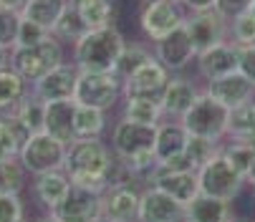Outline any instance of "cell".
<instances>
[{"label":"cell","mask_w":255,"mask_h":222,"mask_svg":"<svg viewBox=\"0 0 255 222\" xmlns=\"http://www.w3.org/2000/svg\"><path fill=\"white\" fill-rule=\"evenodd\" d=\"M197 182H200V195H210L228 202H233L245 187V177L220 152L197 169Z\"/></svg>","instance_id":"cell-7"},{"label":"cell","mask_w":255,"mask_h":222,"mask_svg":"<svg viewBox=\"0 0 255 222\" xmlns=\"http://www.w3.org/2000/svg\"><path fill=\"white\" fill-rule=\"evenodd\" d=\"M30 222H61V220H56L53 215H48V212H46L43 217H35V220H30Z\"/></svg>","instance_id":"cell-49"},{"label":"cell","mask_w":255,"mask_h":222,"mask_svg":"<svg viewBox=\"0 0 255 222\" xmlns=\"http://www.w3.org/2000/svg\"><path fill=\"white\" fill-rule=\"evenodd\" d=\"M154 136H157V126L134 124V121H127L119 116L112 126L109 146H112V152L119 162H129L134 157L154 152Z\"/></svg>","instance_id":"cell-9"},{"label":"cell","mask_w":255,"mask_h":222,"mask_svg":"<svg viewBox=\"0 0 255 222\" xmlns=\"http://www.w3.org/2000/svg\"><path fill=\"white\" fill-rule=\"evenodd\" d=\"M86 30H91V28L84 23V18L79 15V10L68 5V8H66V13H63V15L58 18V23L53 25L51 35H53V38H58L66 48H71L79 38H84Z\"/></svg>","instance_id":"cell-33"},{"label":"cell","mask_w":255,"mask_h":222,"mask_svg":"<svg viewBox=\"0 0 255 222\" xmlns=\"http://www.w3.org/2000/svg\"><path fill=\"white\" fill-rule=\"evenodd\" d=\"M174 3H182V0H174Z\"/></svg>","instance_id":"cell-53"},{"label":"cell","mask_w":255,"mask_h":222,"mask_svg":"<svg viewBox=\"0 0 255 222\" xmlns=\"http://www.w3.org/2000/svg\"><path fill=\"white\" fill-rule=\"evenodd\" d=\"M149 184H154V187H159L162 192H167V195H169L172 200H177L179 205H190V202L200 195L197 172H192V169H174V172L154 169Z\"/></svg>","instance_id":"cell-20"},{"label":"cell","mask_w":255,"mask_h":222,"mask_svg":"<svg viewBox=\"0 0 255 222\" xmlns=\"http://www.w3.org/2000/svg\"><path fill=\"white\" fill-rule=\"evenodd\" d=\"M68 190H71V179L63 169L33 177V197L46 212H53L61 205V200L68 195Z\"/></svg>","instance_id":"cell-23"},{"label":"cell","mask_w":255,"mask_h":222,"mask_svg":"<svg viewBox=\"0 0 255 222\" xmlns=\"http://www.w3.org/2000/svg\"><path fill=\"white\" fill-rule=\"evenodd\" d=\"M74 114H76V101L63 99V101H46L43 111V131L66 146L74 141Z\"/></svg>","instance_id":"cell-21"},{"label":"cell","mask_w":255,"mask_h":222,"mask_svg":"<svg viewBox=\"0 0 255 222\" xmlns=\"http://www.w3.org/2000/svg\"><path fill=\"white\" fill-rule=\"evenodd\" d=\"M250 13H253V15H255V0H253V8H250Z\"/></svg>","instance_id":"cell-51"},{"label":"cell","mask_w":255,"mask_h":222,"mask_svg":"<svg viewBox=\"0 0 255 222\" xmlns=\"http://www.w3.org/2000/svg\"><path fill=\"white\" fill-rule=\"evenodd\" d=\"M195 68L202 81H215L238 71V46L233 41H220L212 48L195 56Z\"/></svg>","instance_id":"cell-18"},{"label":"cell","mask_w":255,"mask_h":222,"mask_svg":"<svg viewBox=\"0 0 255 222\" xmlns=\"http://www.w3.org/2000/svg\"><path fill=\"white\" fill-rule=\"evenodd\" d=\"M124 46L127 35L117 25L91 28L71 46V61L79 71H114Z\"/></svg>","instance_id":"cell-2"},{"label":"cell","mask_w":255,"mask_h":222,"mask_svg":"<svg viewBox=\"0 0 255 222\" xmlns=\"http://www.w3.org/2000/svg\"><path fill=\"white\" fill-rule=\"evenodd\" d=\"M225 139H255V99L230 109Z\"/></svg>","instance_id":"cell-32"},{"label":"cell","mask_w":255,"mask_h":222,"mask_svg":"<svg viewBox=\"0 0 255 222\" xmlns=\"http://www.w3.org/2000/svg\"><path fill=\"white\" fill-rule=\"evenodd\" d=\"M220 144L223 141H212V139H202V136H190L185 152H182V157L187 159L190 169L197 172L205 162H210L217 152H220Z\"/></svg>","instance_id":"cell-36"},{"label":"cell","mask_w":255,"mask_h":222,"mask_svg":"<svg viewBox=\"0 0 255 222\" xmlns=\"http://www.w3.org/2000/svg\"><path fill=\"white\" fill-rule=\"evenodd\" d=\"M230 222H240V220H230Z\"/></svg>","instance_id":"cell-52"},{"label":"cell","mask_w":255,"mask_h":222,"mask_svg":"<svg viewBox=\"0 0 255 222\" xmlns=\"http://www.w3.org/2000/svg\"><path fill=\"white\" fill-rule=\"evenodd\" d=\"M28 0H0V8L3 10H13V13H20L25 8Z\"/></svg>","instance_id":"cell-45"},{"label":"cell","mask_w":255,"mask_h":222,"mask_svg":"<svg viewBox=\"0 0 255 222\" xmlns=\"http://www.w3.org/2000/svg\"><path fill=\"white\" fill-rule=\"evenodd\" d=\"M63 172L68 174L74 187L99 192V195L106 192L109 184H114L117 179L127 177V172L122 169L119 159L114 157L109 141H104V136L71 141L66 146Z\"/></svg>","instance_id":"cell-1"},{"label":"cell","mask_w":255,"mask_h":222,"mask_svg":"<svg viewBox=\"0 0 255 222\" xmlns=\"http://www.w3.org/2000/svg\"><path fill=\"white\" fill-rule=\"evenodd\" d=\"M96 222H117V220H109V217H99Z\"/></svg>","instance_id":"cell-50"},{"label":"cell","mask_w":255,"mask_h":222,"mask_svg":"<svg viewBox=\"0 0 255 222\" xmlns=\"http://www.w3.org/2000/svg\"><path fill=\"white\" fill-rule=\"evenodd\" d=\"M18 28H20V13L0 8V46L5 51H13L18 43Z\"/></svg>","instance_id":"cell-39"},{"label":"cell","mask_w":255,"mask_h":222,"mask_svg":"<svg viewBox=\"0 0 255 222\" xmlns=\"http://www.w3.org/2000/svg\"><path fill=\"white\" fill-rule=\"evenodd\" d=\"M28 136H30V134L23 129V124H20L15 116L0 114V159L18 157Z\"/></svg>","instance_id":"cell-28"},{"label":"cell","mask_w":255,"mask_h":222,"mask_svg":"<svg viewBox=\"0 0 255 222\" xmlns=\"http://www.w3.org/2000/svg\"><path fill=\"white\" fill-rule=\"evenodd\" d=\"M122 86L124 81L117 76L114 71H81L74 101L79 106H91L101 111H112L122 104Z\"/></svg>","instance_id":"cell-5"},{"label":"cell","mask_w":255,"mask_h":222,"mask_svg":"<svg viewBox=\"0 0 255 222\" xmlns=\"http://www.w3.org/2000/svg\"><path fill=\"white\" fill-rule=\"evenodd\" d=\"M228 38L235 46H253L255 43V15L245 13L228 23Z\"/></svg>","instance_id":"cell-38"},{"label":"cell","mask_w":255,"mask_h":222,"mask_svg":"<svg viewBox=\"0 0 255 222\" xmlns=\"http://www.w3.org/2000/svg\"><path fill=\"white\" fill-rule=\"evenodd\" d=\"M245 184L255 187V157H253V162H250V169H248V174H245Z\"/></svg>","instance_id":"cell-46"},{"label":"cell","mask_w":255,"mask_h":222,"mask_svg":"<svg viewBox=\"0 0 255 222\" xmlns=\"http://www.w3.org/2000/svg\"><path fill=\"white\" fill-rule=\"evenodd\" d=\"M141 187L144 184L134 182L131 177H122L114 184H109L104 192V217L117 222H136Z\"/></svg>","instance_id":"cell-12"},{"label":"cell","mask_w":255,"mask_h":222,"mask_svg":"<svg viewBox=\"0 0 255 222\" xmlns=\"http://www.w3.org/2000/svg\"><path fill=\"white\" fill-rule=\"evenodd\" d=\"M8 58H10V51H5L3 46H0V68L8 66Z\"/></svg>","instance_id":"cell-48"},{"label":"cell","mask_w":255,"mask_h":222,"mask_svg":"<svg viewBox=\"0 0 255 222\" xmlns=\"http://www.w3.org/2000/svg\"><path fill=\"white\" fill-rule=\"evenodd\" d=\"M233 210L228 200H217L210 195H197L190 205H185L182 222H230Z\"/></svg>","instance_id":"cell-24"},{"label":"cell","mask_w":255,"mask_h":222,"mask_svg":"<svg viewBox=\"0 0 255 222\" xmlns=\"http://www.w3.org/2000/svg\"><path fill=\"white\" fill-rule=\"evenodd\" d=\"M122 119L134 121V124H147V126H157L164 116L159 101H149V99H122Z\"/></svg>","instance_id":"cell-29"},{"label":"cell","mask_w":255,"mask_h":222,"mask_svg":"<svg viewBox=\"0 0 255 222\" xmlns=\"http://www.w3.org/2000/svg\"><path fill=\"white\" fill-rule=\"evenodd\" d=\"M228 116L230 109L223 106L217 99H212L210 94L200 91V96L195 99V104L187 109V114L182 116V126L187 129L190 136H202V139H212V141H223L228 134Z\"/></svg>","instance_id":"cell-4"},{"label":"cell","mask_w":255,"mask_h":222,"mask_svg":"<svg viewBox=\"0 0 255 222\" xmlns=\"http://www.w3.org/2000/svg\"><path fill=\"white\" fill-rule=\"evenodd\" d=\"M200 86L187 79L185 73H172L167 86H164V94L159 99V109H162V116L164 119H182L187 114V109L195 104V99L200 96Z\"/></svg>","instance_id":"cell-17"},{"label":"cell","mask_w":255,"mask_h":222,"mask_svg":"<svg viewBox=\"0 0 255 222\" xmlns=\"http://www.w3.org/2000/svg\"><path fill=\"white\" fill-rule=\"evenodd\" d=\"M25 205L20 195H0V222H23Z\"/></svg>","instance_id":"cell-40"},{"label":"cell","mask_w":255,"mask_h":222,"mask_svg":"<svg viewBox=\"0 0 255 222\" xmlns=\"http://www.w3.org/2000/svg\"><path fill=\"white\" fill-rule=\"evenodd\" d=\"M106 126H109L106 111L76 104V114H74V136L76 139H99V136H104Z\"/></svg>","instance_id":"cell-26"},{"label":"cell","mask_w":255,"mask_h":222,"mask_svg":"<svg viewBox=\"0 0 255 222\" xmlns=\"http://www.w3.org/2000/svg\"><path fill=\"white\" fill-rule=\"evenodd\" d=\"M182 217H185V205L172 200L154 184L141 187L136 222H182Z\"/></svg>","instance_id":"cell-15"},{"label":"cell","mask_w":255,"mask_h":222,"mask_svg":"<svg viewBox=\"0 0 255 222\" xmlns=\"http://www.w3.org/2000/svg\"><path fill=\"white\" fill-rule=\"evenodd\" d=\"M220 154L245 177L250 169V162L255 157V139H223Z\"/></svg>","instance_id":"cell-34"},{"label":"cell","mask_w":255,"mask_h":222,"mask_svg":"<svg viewBox=\"0 0 255 222\" xmlns=\"http://www.w3.org/2000/svg\"><path fill=\"white\" fill-rule=\"evenodd\" d=\"M48 215H53L61 222H96L99 217H104V195L71 184L68 195Z\"/></svg>","instance_id":"cell-13"},{"label":"cell","mask_w":255,"mask_h":222,"mask_svg":"<svg viewBox=\"0 0 255 222\" xmlns=\"http://www.w3.org/2000/svg\"><path fill=\"white\" fill-rule=\"evenodd\" d=\"M86 3H96V0H68L71 8H79V5H86ZM106 3H114V0H106Z\"/></svg>","instance_id":"cell-47"},{"label":"cell","mask_w":255,"mask_h":222,"mask_svg":"<svg viewBox=\"0 0 255 222\" xmlns=\"http://www.w3.org/2000/svg\"><path fill=\"white\" fill-rule=\"evenodd\" d=\"M79 68L76 63L66 58L63 63H58L56 68H51L43 79H38L30 91L38 96L41 101H63V99H74L76 91V81H79Z\"/></svg>","instance_id":"cell-14"},{"label":"cell","mask_w":255,"mask_h":222,"mask_svg":"<svg viewBox=\"0 0 255 222\" xmlns=\"http://www.w3.org/2000/svg\"><path fill=\"white\" fill-rule=\"evenodd\" d=\"M20 164L25 167V172L30 177H38V174H46V172H56V169H63V162H66V144L48 136L46 131H35L25 139L23 149L18 154Z\"/></svg>","instance_id":"cell-8"},{"label":"cell","mask_w":255,"mask_h":222,"mask_svg":"<svg viewBox=\"0 0 255 222\" xmlns=\"http://www.w3.org/2000/svg\"><path fill=\"white\" fill-rule=\"evenodd\" d=\"M43 111H46V101H41L38 96L30 91L23 101H18L8 111V114L15 116L28 134H35V131H43Z\"/></svg>","instance_id":"cell-30"},{"label":"cell","mask_w":255,"mask_h":222,"mask_svg":"<svg viewBox=\"0 0 255 222\" xmlns=\"http://www.w3.org/2000/svg\"><path fill=\"white\" fill-rule=\"evenodd\" d=\"M30 94V84L23 81L10 66L0 68V114H8V111L23 101Z\"/></svg>","instance_id":"cell-27"},{"label":"cell","mask_w":255,"mask_h":222,"mask_svg":"<svg viewBox=\"0 0 255 222\" xmlns=\"http://www.w3.org/2000/svg\"><path fill=\"white\" fill-rule=\"evenodd\" d=\"M187 13H200V10H212L215 0H182Z\"/></svg>","instance_id":"cell-44"},{"label":"cell","mask_w":255,"mask_h":222,"mask_svg":"<svg viewBox=\"0 0 255 222\" xmlns=\"http://www.w3.org/2000/svg\"><path fill=\"white\" fill-rule=\"evenodd\" d=\"M250 8H253V0H215V5H212V10L228 23L235 20L238 15L250 13Z\"/></svg>","instance_id":"cell-41"},{"label":"cell","mask_w":255,"mask_h":222,"mask_svg":"<svg viewBox=\"0 0 255 222\" xmlns=\"http://www.w3.org/2000/svg\"><path fill=\"white\" fill-rule=\"evenodd\" d=\"M152 53L169 73H185L195 63V56H197L185 23H182L179 28H174L169 35H164V38L154 41Z\"/></svg>","instance_id":"cell-10"},{"label":"cell","mask_w":255,"mask_h":222,"mask_svg":"<svg viewBox=\"0 0 255 222\" xmlns=\"http://www.w3.org/2000/svg\"><path fill=\"white\" fill-rule=\"evenodd\" d=\"M187 18V10L174 0H139L136 5V25L147 43H154L174 28H179Z\"/></svg>","instance_id":"cell-6"},{"label":"cell","mask_w":255,"mask_h":222,"mask_svg":"<svg viewBox=\"0 0 255 222\" xmlns=\"http://www.w3.org/2000/svg\"><path fill=\"white\" fill-rule=\"evenodd\" d=\"M152 58H154L152 43H147V41H127V46H124V51H122V56L117 61L114 73L124 81L129 73H134L139 66H144L147 61H152Z\"/></svg>","instance_id":"cell-31"},{"label":"cell","mask_w":255,"mask_h":222,"mask_svg":"<svg viewBox=\"0 0 255 222\" xmlns=\"http://www.w3.org/2000/svg\"><path fill=\"white\" fill-rule=\"evenodd\" d=\"M66 8H68V0H28L25 8L20 10V18L41 25L51 33L58 18L66 13Z\"/></svg>","instance_id":"cell-25"},{"label":"cell","mask_w":255,"mask_h":222,"mask_svg":"<svg viewBox=\"0 0 255 222\" xmlns=\"http://www.w3.org/2000/svg\"><path fill=\"white\" fill-rule=\"evenodd\" d=\"M238 71L255 86V43L253 46H238Z\"/></svg>","instance_id":"cell-43"},{"label":"cell","mask_w":255,"mask_h":222,"mask_svg":"<svg viewBox=\"0 0 255 222\" xmlns=\"http://www.w3.org/2000/svg\"><path fill=\"white\" fill-rule=\"evenodd\" d=\"M28 177L18 157L0 159V195H20L28 187Z\"/></svg>","instance_id":"cell-35"},{"label":"cell","mask_w":255,"mask_h":222,"mask_svg":"<svg viewBox=\"0 0 255 222\" xmlns=\"http://www.w3.org/2000/svg\"><path fill=\"white\" fill-rule=\"evenodd\" d=\"M172 73L157 61H147L144 66H139L134 73L124 79L122 86V99H149V101H159L164 94V86L169 81Z\"/></svg>","instance_id":"cell-11"},{"label":"cell","mask_w":255,"mask_h":222,"mask_svg":"<svg viewBox=\"0 0 255 222\" xmlns=\"http://www.w3.org/2000/svg\"><path fill=\"white\" fill-rule=\"evenodd\" d=\"M202 91L210 94L212 99H217L228 109H235V106L248 104V101L255 99L253 81H248L240 71H233V73H228V76H220V79H215V81H205Z\"/></svg>","instance_id":"cell-19"},{"label":"cell","mask_w":255,"mask_h":222,"mask_svg":"<svg viewBox=\"0 0 255 222\" xmlns=\"http://www.w3.org/2000/svg\"><path fill=\"white\" fill-rule=\"evenodd\" d=\"M23 222H28V220H23Z\"/></svg>","instance_id":"cell-54"},{"label":"cell","mask_w":255,"mask_h":222,"mask_svg":"<svg viewBox=\"0 0 255 222\" xmlns=\"http://www.w3.org/2000/svg\"><path fill=\"white\" fill-rule=\"evenodd\" d=\"M46 35H51V33L46 30V28L35 25V23H30V20H25V18H20V28H18V43H15V48H23V46H33V43L43 41Z\"/></svg>","instance_id":"cell-42"},{"label":"cell","mask_w":255,"mask_h":222,"mask_svg":"<svg viewBox=\"0 0 255 222\" xmlns=\"http://www.w3.org/2000/svg\"><path fill=\"white\" fill-rule=\"evenodd\" d=\"M187 129L182 126L179 119H162L157 124V136H154V157H157V164L162 162H169L174 157H179L187 146Z\"/></svg>","instance_id":"cell-22"},{"label":"cell","mask_w":255,"mask_h":222,"mask_svg":"<svg viewBox=\"0 0 255 222\" xmlns=\"http://www.w3.org/2000/svg\"><path fill=\"white\" fill-rule=\"evenodd\" d=\"M185 28L190 33V41L195 46V53H202V51L212 48L215 43H220V41H230L228 38V20H223L215 10L187 13Z\"/></svg>","instance_id":"cell-16"},{"label":"cell","mask_w":255,"mask_h":222,"mask_svg":"<svg viewBox=\"0 0 255 222\" xmlns=\"http://www.w3.org/2000/svg\"><path fill=\"white\" fill-rule=\"evenodd\" d=\"M79 15L89 28H104V25H114V3L106 0H96V3H86L76 8Z\"/></svg>","instance_id":"cell-37"},{"label":"cell","mask_w":255,"mask_h":222,"mask_svg":"<svg viewBox=\"0 0 255 222\" xmlns=\"http://www.w3.org/2000/svg\"><path fill=\"white\" fill-rule=\"evenodd\" d=\"M66 46L53 38V35H46L43 41L33 43V46H23V48H13L8 66L18 73L23 81H28L30 86L43 79L51 68H56L58 63L66 61Z\"/></svg>","instance_id":"cell-3"}]
</instances>
